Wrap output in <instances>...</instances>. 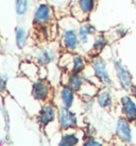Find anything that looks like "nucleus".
<instances>
[{"mask_svg": "<svg viewBox=\"0 0 136 146\" xmlns=\"http://www.w3.org/2000/svg\"><path fill=\"white\" fill-rule=\"evenodd\" d=\"M55 117V111L51 106H45L43 109L40 110V113L38 115L40 124L42 126H46L50 122H52Z\"/></svg>", "mask_w": 136, "mask_h": 146, "instance_id": "7", "label": "nucleus"}, {"mask_svg": "<svg viewBox=\"0 0 136 146\" xmlns=\"http://www.w3.org/2000/svg\"><path fill=\"white\" fill-rule=\"evenodd\" d=\"M84 146H102L99 142H97L95 140H89L87 142L85 143Z\"/></svg>", "mask_w": 136, "mask_h": 146, "instance_id": "22", "label": "nucleus"}, {"mask_svg": "<svg viewBox=\"0 0 136 146\" xmlns=\"http://www.w3.org/2000/svg\"><path fill=\"white\" fill-rule=\"evenodd\" d=\"M117 135L124 142H131L132 134H131V129H130V126H129L127 121H124V119L118 121V123H117Z\"/></svg>", "mask_w": 136, "mask_h": 146, "instance_id": "5", "label": "nucleus"}, {"mask_svg": "<svg viewBox=\"0 0 136 146\" xmlns=\"http://www.w3.org/2000/svg\"><path fill=\"white\" fill-rule=\"evenodd\" d=\"M77 124L76 115L72 113L67 107L61 111V126L63 128H70Z\"/></svg>", "mask_w": 136, "mask_h": 146, "instance_id": "6", "label": "nucleus"}, {"mask_svg": "<svg viewBox=\"0 0 136 146\" xmlns=\"http://www.w3.org/2000/svg\"><path fill=\"white\" fill-rule=\"evenodd\" d=\"M64 44L68 49L73 50L78 46V36L73 30H67L64 34Z\"/></svg>", "mask_w": 136, "mask_h": 146, "instance_id": "9", "label": "nucleus"}, {"mask_svg": "<svg viewBox=\"0 0 136 146\" xmlns=\"http://www.w3.org/2000/svg\"><path fill=\"white\" fill-rule=\"evenodd\" d=\"M122 109L124 114L127 115L129 119H135L136 118V105L133 100L128 96L122 98Z\"/></svg>", "mask_w": 136, "mask_h": 146, "instance_id": "8", "label": "nucleus"}, {"mask_svg": "<svg viewBox=\"0 0 136 146\" xmlns=\"http://www.w3.org/2000/svg\"><path fill=\"white\" fill-rule=\"evenodd\" d=\"M38 60H40V62L42 64H47V63H49L52 60L51 53L49 52V51H47V50H45V51L42 52V54H40V57H38Z\"/></svg>", "mask_w": 136, "mask_h": 146, "instance_id": "20", "label": "nucleus"}, {"mask_svg": "<svg viewBox=\"0 0 136 146\" xmlns=\"http://www.w3.org/2000/svg\"><path fill=\"white\" fill-rule=\"evenodd\" d=\"M78 143V138L75 134H66L62 138L59 146H75Z\"/></svg>", "mask_w": 136, "mask_h": 146, "instance_id": "14", "label": "nucleus"}, {"mask_svg": "<svg viewBox=\"0 0 136 146\" xmlns=\"http://www.w3.org/2000/svg\"><path fill=\"white\" fill-rule=\"evenodd\" d=\"M85 67V64L82 58L80 57H73L72 59V69L75 73H80L81 70H83Z\"/></svg>", "mask_w": 136, "mask_h": 146, "instance_id": "18", "label": "nucleus"}, {"mask_svg": "<svg viewBox=\"0 0 136 146\" xmlns=\"http://www.w3.org/2000/svg\"><path fill=\"white\" fill-rule=\"evenodd\" d=\"M115 67H116L117 76L119 78L121 86L125 91H129V90L131 89V84H132V77H131V75L129 73V70L124 68L123 66L120 63H118V62L115 64Z\"/></svg>", "mask_w": 136, "mask_h": 146, "instance_id": "2", "label": "nucleus"}, {"mask_svg": "<svg viewBox=\"0 0 136 146\" xmlns=\"http://www.w3.org/2000/svg\"><path fill=\"white\" fill-rule=\"evenodd\" d=\"M135 126H136V119H135Z\"/></svg>", "mask_w": 136, "mask_h": 146, "instance_id": "24", "label": "nucleus"}, {"mask_svg": "<svg viewBox=\"0 0 136 146\" xmlns=\"http://www.w3.org/2000/svg\"><path fill=\"white\" fill-rule=\"evenodd\" d=\"M81 85H82V80L79 76H71L68 80V88H70L72 91H79L81 89Z\"/></svg>", "mask_w": 136, "mask_h": 146, "instance_id": "15", "label": "nucleus"}, {"mask_svg": "<svg viewBox=\"0 0 136 146\" xmlns=\"http://www.w3.org/2000/svg\"><path fill=\"white\" fill-rule=\"evenodd\" d=\"M51 19V10L47 4H40L38 8L36 9L33 23L37 26H44L48 24Z\"/></svg>", "mask_w": 136, "mask_h": 146, "instance_id": "1", "label": "nucleus"}, {"mask_svg": "<svg viewBox=\"0 0 136 146\" xmlns=\"http://www.w3.org/2000/svg\"><path fill=\"white\" fill-rule=\"evenodd\" d=\"M92 67H94L95 73H96V75L99 77L101 81L103 82L105 85L110 86L111 85V79H110L108 73H106L104 62L102 60H96V61L92 62Z\"/></svg>", "mask_w": 136, "mask_h": 146, "instance_id": "4", "label": "nucleus"}, {"mask_svg": "<svg viewBox=\"0 0 136 146\" xmlns=\"http://www.w3.org/2000/svg\"><path fill=\"white\" fill-rule=\"evenodd\" d=\"M94 31L92 26H90L89 24H84L80 29V38L83 43H86L88 38V35L92 34Z\"/></svg>", "mask_w": 136, "mask_h": 146, "instance_id": "13", "label": "nucleus"}, {"mask_svg": "<svg viewBox=\"0 0 136 146\" xmlns=\"http://www.w3.org/2000/svg\"><path fill=\"white\" fill-rule=\"evenodd\" d=\"M28 0H16V12L19 15H22L27 12Z\"/></svg>", "mask_w": 136, "mask_h": 146, "instance_id": "19", "label": "nucleus"}, {"mask_svg": "<svg viewBox=\"0 0 136 146\" xmlns=\"http://www.w3.org/2000/svg\"><path fill=\"white\" fill-rule=\"evenodd\" d=\"M95 7L94 0H78V8L81 10L83 14H88L92 12Z\"/></svg>", "mask_w": 136, "mask_h": 146, "instance_id": "10", "label": "nucleus"}, {"mask_svg": "<svg viewBox=\"0 0 136 146\" xmlns=\"http://www.w3.org/2000/svg\"><path fill=\"white\" fill-rule=\"evenodd\" d=\"M104 45H105V41H104L103 37L100 36L96 42H95V44H94V50H96V51H100L101 49L104 47Z\"/></svg>", "mask_w": 136, "mask_h": 146, "instance_id": "21", "label": "nucleus"}, {"mask_svg": "<svg viewBox=\"0 0 136 146\" xmlns=\"http://www.w3.org/2000/svg\"><path fill=\"white\" fill-rule=\"evenodd\" d=\"M32 95L37 100H45L49 95V85L45 81H36L33 84Z\"/></svg>", "mask_w": 136, "mask_h": 146, "instance_id": "3", "label": "nucleus"}, {"mask_svg": "<svg viewBox=\"0 0 136 146\" xmlns=\"http://www.w3.org/2000/svg\"><path fill=\"white\" fill-rule=\"evenodd\" d=\"M62 97H63V102H64V105L69 108L70 106L72 105V102H73V93H72V90L70 88H65L62 92Z\"/></svg>", "mask_w": 136, "mask_h": 146, "instance_id": "11", "label": "nucleus"}, {"mask_svg": "<svg viewBox=\"0 0 136 146\" xmlns=\"http://www.w3.org/2000/svg\"><path fill=\"white\" fill-rule=\"evenodd\" d=\"M132 92H133V95H134V96L136 97V85H134V86H133Z\"/></svg>", "mask_w": 136, "mask_h": 146, "instance_id": "23", "label": "nucleus"}, {"mask_svg": "<svg viewBox=\"0 0 136 146\" xmlns=\"http://www.w3.org/2000/svg\"><path fill=\"white\" fill-rule=\"evenodd\" d=\"M26 43V32L24 29H16V44L20 49L24 48V45Z\"/></svg>", "mask_w": 136, "mask_h": 146, "instance_id": "17", "label": "nucleus"}, {"mask_svg": "<svg viewBox=\"0 0 136 146\" xmlns=\"http://www.w3.org/2000/svg\"><path fill=\"white\" fill-rule=\"evenodd\" d=\"M21 70L28 77H32V76L37 75V67L32 63H22L21 64Z\"/></svg>", "mask_w": 136, "mask_h": 146, "instance_id": "12", "label": "nucleus"}, {"mask_svg": "<svg viewBox=\"0 0 136 146\" xmlns=\"http://www.w3.org/2000/svg\"><path fill=\"white\" fill-rule=\"evenodd\" d=\"M98 102H99V105L101 107H103V108H106L108 106L111 105V96H110V94L108 92H101L99 94V96H98Z\"/></svg>", "mask_w": 136, "mask_h": 146, "instance_id": "16", "label": "nucleus"}]
</instances>
